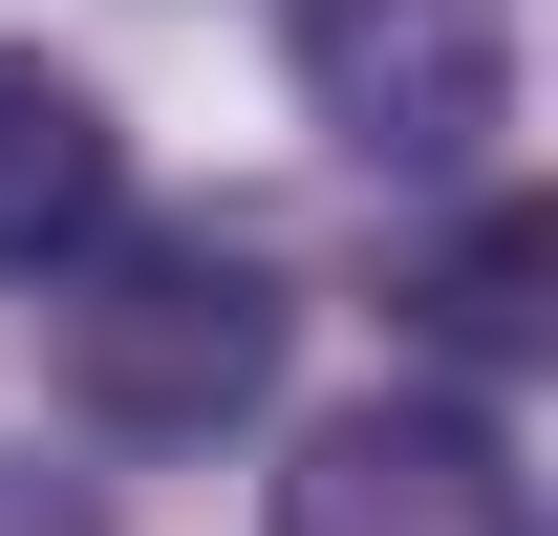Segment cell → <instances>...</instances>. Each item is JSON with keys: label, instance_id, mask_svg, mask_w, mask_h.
<instances>
[{"label": "cell", "instance_id": "6da1fadb", "mask_svg": "<svg viewBox=\"0 0 558 536\" xmlns=\"http://www.w3.org/2000/svg\"><path fill=\"white\" fill-rule=\"evenodd\" d=\"M44 365L108 451H215V429H258L279 365H301V279L279 236L236 215H108L65 279H44Z\"/></svg>", "mask_w": 558, "mask_h": 536}, {"label": "cell", "instance_id": "7a4b0ae2", "mask_svg": "<svg viewBox=\"0 0 558 536\" xmlns=\"http://www.w3.org/2000/svg\"><path fill=\"white\" fill-rule=\"evenodd\" d=\"M279 65H301V130L344 150V172L451 194V172H494V130H515V0H301Z\"/></svg>", "mask_w": 558, "mask_h": 536}, {"label": "cell", "instance_id": "3957f363", "mask_svg": "<svg viewBox=\"0 0 558 536\" xmlns=\"http://www.w3.org/2000/svg\"><path fill=\"white\" fill-rule=\"evenodd\" d=\"M258 536H537V472H515L494 407L365 387V407H323V429L279 451V515Z\"/></svg>", "mask_w": 558, "mask_h": 536}, {"label": "cell", "instance_id": "277c9868", "mask_svg": "<svg viewBox=\"0 0 558 536\" xmlns=\"http://www.w3.org/2000/svg\"><path fill=\"white\" fill-rule=\"evenodd\" d=\"M130 215V130L65 44H0V279H65L86 236Z\"/></svg>", "mask_w": 558, "mask_h": 536}, {"label": "cell", "instance_id": "5b68a950", "mask_svg": "<svg viewBox=\"0 0 558 536\" xmlns=\"http://www.w3.org/2000/svg\"><path fill=\"white\" fill-rule=\"evenodd\" d=\"M537 279H558V236H537V194H473V215H451V236H429V258H409V322L451 343L473 387H515V365H537V343H558V301H537Z\"/></svg>", "mask_w": 558, "mask_h": 536}, {"label": "cell", "instance_id": "8992f818", "mask_svg": "<svg viewBox=\"0 0 558 536\" xmlns=\"http://www.w3.org/2000/svg\"><path fill=\"white\" fill-rule=\"evenodd\" d=\"M0 536H108V494H86V472H44V451H0Z\"/></svg>", "mask_w": 558, "mask_h": 536}]
</instances>
